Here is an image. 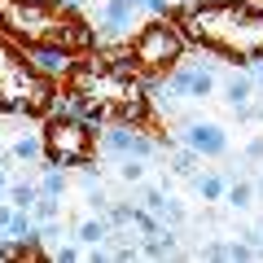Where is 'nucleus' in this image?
Masks as SVG:
<instances>
[{
  "instance_id": "nucleus-1",
  "label": "nucleus",
  "mask_w": 263,
  "mask_h": 263,
  "mask_svg": "<svg viewBox=\"0 0 263 263\" xmlns=\"http://www.w3.org/2000/svg\"><path fill=\"white\" fill-rule=\"evenodd\" d=\"M184 27L180 22H167V13H158L154 22H145L136 35H132V57H136V66H145V70H167V66H176L180 57H184Z\"/></svg>"
},
{
  "instance_id": "nucleus-2",
  "label": "nucleus",
  "mask_w": 263,
  "mask_h": 263,
  "mask_svg": "<svg viewBox=\"0 0 263 263\" xmlns=\"http://www.w3.org/2000/svg\"><path fill=\"white\" fill-rule=\"evenodd\" d=\"M44 158L53 167H88L92 162V123L75 114H57L44 127Z\"/></svg>"
},
{
  "instance_id": "nucleus-3",
  "label": "nucleus",
  "mask_w": 263,
  "mask_h": 263,
  "mask_svg": "<svg viewBox=\"0 0 263 263\" xmlns=\"http://www.w3.org/2000/svg\"><path fill=\"white\" fill-rule=\"evenodd\" d=\"M27 57H31V70H40L44 79H70V70H75V48L62 40L27 44Z\"/></svg>"
},
{
  "instance_id": "nucleus-4",
  "label": "nucleus",
  "mask_w": 263,
  "mask_h": 263,
  "mask_svg": "<svg viewBox=\"0 0 263 263\" xmlns=\"http://www.w3.org/2000/svg\"><path fill=\"white\" fill-rule=\"evenodd\" d=\"M101 149L119 154V158H141V162H149L154 154H158V141H149L136 123H114V127L101 136Z\"/></svg>"
},
{
  "instance_id": "nucleus-5",
  "label": "nucleus",
  "mask_w": 263,
  "mask_h": 263,
  "mask_svg": "<svg viewBox=\"0 0 263 263\" xmlns=\"http://www.w3.org/2000/svg\"><path fill=\"white\" fill-rule=\"evenodd\" d=\"M167 92L193 97V101L211 97V92H215V70H211V62H206V66H176L171 79H167Z\"/></svg>"
},
{
  "instance_id": "nucleus-6",
  "label": "nucleus",
  "mask_w": 263,
  "mask_h": 263,
  "mask_svg": "<svg viewBox=\"0 0 263 263\" xmlns=\"http://www.w3.org/2000/svg\"><path fill=\"white\" fill-rule=\"evenodd\" d=\"M184 145L197 149L202 158H219V154L228 149V136H224L219 123H189L184 127Z\"/></svg>"
},
{
  "instance_id": "nucleus-7",
  "label": "nucleus",
  "mask_w": 263,
  "mask_h": 263,
  "mask_svg": "<svg viewBox=\"0 0 263 263\" xmlns=\"http://www.w3.org/2000/svg\"><path fill=\"white\" fill-rule=\"evenodd\" d=\"M110 233H114L110 219L97 215V219H84V224L75 228V241H79V246H105V237H110Z\"/></svg>"
},
{
  "instance_id": "nucleus-8",
  "label": "nucleus",
  "mask_w": 263,
  "mask_h": 263,
  "mask_svg": "<svg viewBox=\"0 0 263 263\" xmlns=\"http://www.w3.org/2000/svg\"><path fill=\"white\" fill-rule=\"evenodd\" d=\"M101 22H105V31L110 35H123V31L132 27V5H123V0H110L101 9Z\"/></svg>"
},
{
  "instance_id": "nucleus-9",
  "label": "nucleus",
  "mask_w": 263,
  "mask_h": 263,
  "mask_svg": "<svg viewBox=\"0 0 263 263\" xmlns=\"http://www.w3.org/2000/svg\"><path fill=\"white\" fill-rule=\"evenodd\" d=\"M193 184H197V197H202V202H224V193H228V176H219V171L197 176Z\"/></svg>"
},
{
  "instance_id": "nucleus-10",
  "label": "nucleus",
  "mask_w": 263,
  "mask_h": 263,
  "mask_svg": "<svg viewBox=\"0 0 263 263\" xmlns=\"http://www.w3.org/2000/svg\"><path fill=\"white\" fill-rule=\"evenodd\" d=\"M9 158H18V162H40L44 158V141H40V136H18V141L9 145Z\"/></svg>"
},
{
  "instance_id": "nucleus-11",
  "label": "nucleus",
  "mask_w": 263,
  "mask_h": 263,
  "mask_svg": "<svg viewBox=\"0 0 263 263\" xmlns=\"http://www.w3.org/2000/svg\"><path fill=\"white\" fill-rule=\"evenodd\" d=\"M250 97H254V79H250V75H233V79L224 84V101L233 105V110H237V105H246Z\"/></svg>"
},
{
  "instance_id": "nucleus-12",
  "label": "nucleus",
  "mask_w": 263,
  "mask_h": 263,
  "mask_svg": "<svg viewBox=\"0 0 263 263\" xmlns=\"http://www.w3.org/2000/svg\"><path fill=\"white\" fill-rule=\"evenodd\" d=\"M141 254H145V259H171V254H176V237L162 228V233H154L149 241L141 246Z\"/></svg>"
},
{
  "instance_id": "nucleus-13",
  "label": "nucleus",
  "mask_w": 263,
  "mask_h": 263,
  "mask_svg": "<svg viewBox=\"0 0 263 263\" xmlns=\"http://www.w3.org/2000/svg\"><path fill=\"white\" fill-rule=\"evenodd\" d=\"M40 167H44V180H40V193H48V197H62V193H66V176H62V171H57L48 158L40 162Z\"/></svg>"
},
{
  "instance_id": "nucleus-14",
  "label": "nucleus",
  "mask_w": 263,
  "mask_h": 263,
  "mask_svg": "<svg viewBox=\"0 0 263 263\" xmlns=\"http://www.w3.org/2000/svg\"><path fill=\"white\" fill-rule=\"evenodd\" d=\"M224 202H228V206H237V211H246V206L254 202V184H246V180H237V184H228Z\"/></svg>"
},
{
  "instance_id": "nucleus-15",
  "label": "nucleus",
  "mask_w": 263,
  "mask_h": 263,
  "mask_svg": "<svg viewBox=\"0 0 263 263\" xmlns=\"http://www.w3.org/2000/svg\"><path fill=\"white\" fill-rule=\"evenodd\" d=\"M132 228H141L145 237H154V233H162V219L145 206H132Z\"/></svg>"
},
{
  "instance_id": "nucleus-16",
  "label": "nucleus",
  "mask_w": 263,
  "mask_h": 263,
  "mask_svg": "<svg viewBox=\"0 0 263 263\" xmlns=\"http://www.w3.org/2000/svg\"><path fill=\"white\" fill-rule=\"evenodd\" d=\"M31 215H35V219H57V215H62V197L40 193V197H35V206H31Z\"/></svg>"
},
{
  "instance_id": "nucleus-17",
  "label": "nucleus",
  "mask_w": 263,
  "mask_h": 263,
  "mask_svg": "<svg viewBox=\"0 0 263 263\" xmlns=\"http://www.w3.org/2000/svg\"><path fill=\"white\" fill-rule=\"evenodd\" d=\"M35 197H40L35 184H13V189H9V202H13L18 211H31V206H35Z\"/></svg>"
},
{
  "instance_id": "nucleus-18",
  "label": "nucleus",
  "mask_w": 263,
  "mask_h": 263,
  "mask_svg": "<svg viewBox=\"0 0 263 263\" xmlns=\"http://www.w3.org/2000/svg\"><path fill=\"white\" fill-rule=\"evenodd\" d=\"M197 158H202V154L184 145V149H180L176 158H171V171H176V176H193V171H197Z\"/></svg>"
},
{
  "instance_id": "nucleus-19",
  "label": "nucleus",
  "mask_w": 263,
  "mask_h": 263,
  "mask_svg": "<svg viewBox=\"0 0 263 263\" xmlns=\"http://www.w3.org/2000/svg\"><path fill=\"white\" fill-rule=\"evenodd\" d=\"M119 176L127 180V184H141V180H145V162H141V158H123Z\"/></svg>"
},
{
  "instance_id": "nucleus-20",
  "label": "nucleus",
  "mask_w": 263,
  "mask_h": 263,
  "mask_svg": "<svg viewBox=\"0 0 263 263\" xmlns=\"http://www.w3.org/2000/svg\"><path fill=\"white\" fill-rule=\"evenodd\" d=\"M141 202H145V211H154V215L162 219V206H167V193H162V189H145Z\"/></svg>"
},
{
  "instance_id": "nucleus-21",
  "label": "nucleus",
  "mask_w": 263,
  "mask_h": 263,
  "mask_svg": "<svg viewBox=\"0 0 263 263\" xmlns=\"http://www.w3.org/2000/svg\"><path fill=\"white\" fill-rule=\"evenodd\" d=\"M105 219H110V228H132V206H114V202H110Z\"/></svg>"
},
{
  "instance_id": "nucleus-22",
  "label": "nucleus",
  "mask_w": 263,
  "mask_h": 263,
  "mask_svg": "<svg viewBox=\"0 0 263 263\" xmlns=\"http://www.w3.org/2000/svg\"><path fill=\"white\" fill-rule=\"evenodd\" d=\"M88 206H92V211H97V215H105V211H110V197H105V193H101V189H97V184H92V180H88Z\"/></svg>"
},
{
  "instance_id": "nucleus-23",
  "label": "nucleus",
  "mask_w": 263,
  "mask_h": 263,
  "mask_svg": "<svg viewBox=\"0 0 263 263\" xmlns=\"http://www.w3.org/2000/svg\"><path fill=\"white\" fill-rule=\"evenodd\" d=\"M162 219H167V224H184V206L167 197V206H162Z\"/></svg>"
},
{
  "instance_id": "nucleus-24",
  "label": "nucleus",
  "mask_w": 263,
  "mask_h": 263,
  "mask_svg": "<svg viewBox=\"0 0 263 263\" xmlns=\"http://www.w3.org/2000/svg\"><path fill=\"white\" fill-rule=\"evenodd\" d=\"M246 158H250V162H263V136L246 141Z\"/></svg>"
},
{
  "instance_id": "nucleus-25",
  "label": "nucleus",
  "mask_w": 263,
  "mask_h": 263,
  "mask_svg": "<svg viewBox=\"0 0 263 263\" xmlns=\"http://www.w3.org/2000/svg\"><path fill=\"white\" fill-rule=\"evenodd\" d=\"M13 202H5V197H0V233H9V219H13Z\"/></svg>"
},
{
  "instance_id": "nucleus-26",
  "label": "nucleus",
  "mask_w": 263,
  "mask_h": 263,
  "mask_svg": "<svg viewBox=\"0 0 263 263\" xmlns=\"http://www.w3.org/2000/svg\"><path fill=\"white\" fill-rule=\"evenodd\" d=\"M53 259H57V263H70V259H79V246H57V250H53Z\"/></svg>"
},
{
  "instance_id": "nucleus-27",
  "label": "nucleus",
  "mask_w": 263,
  "mask_h": 263,
  "mask_svg": "<svg viewBox=\"0 0 263 263\" xmlns=\"http://www.w3.org/2000/svg\"><path fill=\"white\" fill-rule=\"evenodd\" d=\"M145 5H149L154 13H171V9H176V0H145Z\"/></svg>"
},
{
  "instance_id": "nucleus-28",
  "label": "nucleus",
  "mask_w": 263,
  "mask_h": 263,
  "mask_svg": "<svg viewBox=\"0 0 263 263\" xmlns=\"http://www.w3.org/2000/svg\"><path fill=\"white\" fill-rule=\"evenodd\" d=\"M250 79H254V88H263V57L250 66Z\"/></svg>"
},
{
  "instance_id": "nucleus-29",
  "label": "nucleus",
  "mask_w": 263,
  "mask_h": 263,
  "mask_svg": "<svg viewBox=\"0 0 263 263\" xmlns=\"http://www.w3.org/2000/svg\"><path fill=\"white\" fill-rule=\"evenodd\" d=\"M53 5H57V9H75L79 0H53Z\"/></svg>"
},
{
  "instance_id": "nucleus-30",
  "label": "nucleus",
  "mask_w": 263,
  "mask_h": 263,
  "mask_svg": "<svg viewBox=\"0 0 263 263\" xmlns=\"http://www.w3.org/2000/svg\"><path fill=\"white\" fill-rule=\"evenodd\" d=\"M254 197H259V202H263V176L254 180Z\"/></svg>"
},
{
  "instance_id": "nucleus-31",
  "label": "nucleus",
  "mask_w": 263,
  "mask_h": 263,
  "mask_svg": "<svg viewBox=\"0 0 263 263\" xmlns=\"http://www.w3.org/2000/svg\"><path fill=\"white\" fill-rule=\"evenodd\" d=\"M5 193H9V180H5V171H0V197H5Z\"/></svg>"
},
{
  "instance_id": "nucleus-32",
  "label": "nucleus",
  "mask_w": 263,
  "mask_h": 263,
  "mask_svg": "<svg viewBox=\"0 0 263 263\" xmlns=\"http://www.w3.org/2000/svg\"><path fill=\"white\" fill-rule=\"evenodd\" d=\"M254 241H263V219H259V228H254Z\"/></svg>"
},
{
  "instance_id": "nucleus-33",
  "label": "nucleus",
  "mask_w": 263,
  "mask_h": 263,
  "mask_svg": "<svg viewBox=\"0 0 263 263\" xmlns=\"http://www.w3.org/2000/svg\"><path fill=\"white\" fill-rule=\"evenodd\" d=\"M123 5H132V9H141V5H145V0H123Z\"/></svg>"
},
{
  "instance_id": "nucleus-34",
  "label": "nucleus",
  "mask_w": 263,
  "mask_h": 263,
  "mask_svg": "<svg viewBox=\"0 0 263 263\" xmlns=\"http://www.w3.org/2000/svg\"><path fill=\"white\" fill-rule=\"evenodd\" d=\"M211 5H224V0H211Z\"/></svg>"
}]
</instances>
